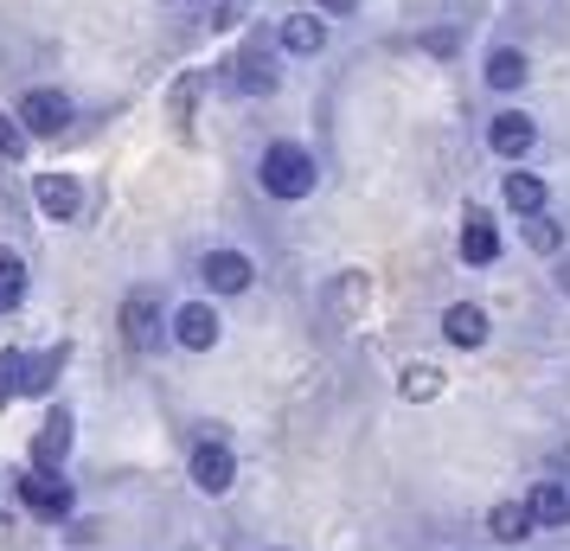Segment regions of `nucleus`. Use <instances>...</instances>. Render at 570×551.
Segmentation results:
<instances>
[{
  "label": "nucleus",
  "instance_id": "obj_1",
  "mask_svg": "<svg viewBox=\"0 0 570 551\" xmlns=\"http://www.w3.org/2000/svg\"><path fill=\"white\" fill-rule=\"evenodd\" d=\"M257 180H263L269 199H308L314 193V155L302 141H276V148H263Z\"/></svg>",
  "mask_w": 570,
  "mask_h": 551
},
{
  "label": "nucleus",
  "instance_id": "obj_2",
  "mask_svg": "<svg viewBox=\"0 0 570 551\" xmlns=\"http://www.w3.org/2000/svg\"><path fill=\"white\" fill-rule=\"evenodd\" d=\"M0 366L13 372V392L46 397V392L58 385V366H65V346H52V353H7Z\"/></svg>",
  "mask_w": 570,
  "mask_h": 551
},
{
  "label": "nucleus",
  "instance_id": "obj_3",
  "mask_svg": "<svg viewBox=\"0 0 570 551\" xmlns=\"http://www.w3.org/2000/svg\"><path fill=\"white\" fill-rule=\"evenodd\" d=\"M20 129L27 135H65L71 129V97H65V90H27V97H20Z\"/></svg>",
  "mask_w": 570,
  "mask_h": 551
},
{
  "label": "nucleus",
  "instance_id": "obj_4",
  "mask_svg": "<svg viewBox=\"0 0 570 551\" xmlns=\"http://www.w3.org/2000/svg\"><path fill=\"white\" fill-rule=\"evenodd\" d=\"M20 500H27L39 520H65V513H71V481L58 469H32L27 481H20Z\"/></svg>",
  "mask_w": 570,
  "mask_h": 551
},
{
  "label": "nucleus",
  "instance_id": "obj_5",
  "mask_svg": "<svg viewBox=\"0 0 570 551\" xmlns=\"http://www.w3.org/2000/svg\"><path fill=\"white\" fill-rule=\"evenodd\" d=\"M32 206L46 211L52 225H71L83 211V186L71 180V174H39V180H32Z\"/></svg>",
  "mask_w": 570,
  "mask_h": 551
},
{
  "label": "nucleus",
  "instance_id": "obj_6",
  "mask_svg": "<svg viewBox=\"0 0 570 551\" xmlns=\"http://www.w3.org/2000/svg\"><path fill=\"white\" fill-rule=\"evenodd\" d=\"M122 341L135 346V353H155L160 341H167V327H160V308L148 289H135L129 302H122Z\"/></svg>",
  "mask_w": 570,
  "mask_h": 551
},
{
  "label": "nucleus",
  "instance_id": "obj_7",
  "mask_svg": "<svg viewBox=\"0 0 570 551\" xmlns=\"http://www.w3.org/2000/svg\"><path fill=\"white\" fill-rule=\"evenodd\" d=\"M276 78H283V71H276V52H269L263 39H250V46L237 52V65H232V83L244 90V97H269Z\"/></svg>",
  "mask_w": 570,
  "mask_h": 551
},
{
  "label": "nucleus",
  "instance_id": "obj_8",
  "mask_svg": "<svg viewBox=\"0 0 570 551\" xmlns=\"http://www.w3.org/2000/svg\"><path fill=\"white\" fill-rule=\"evenodd\" d=\"M232 481H237V462H232V449L225 443H199L193 449V488L199 494H232Z\"/></svg>",
  "mask_w": 570,
  "mask_h": 551
},
{
  "label": "nucleus",
  "instance_id": "obj_9",
  "mask_svg": "<svg viewBox=\"0 0 570 551\" xmlns=\"http://www.w3.org/2000/svg\"><path fill=\"white\" fill-rule=\"evenodd\" d=\"M199 276H206V289H212V295H237V289H250L257 263L244 257V250H212V257L199 263Z\"/></svg>",
  "mask_w": 570,
  "mask_h": 551
},
{
  "label": "nucleus",
  "instance_id": "obj_10",
  "mask_svg": "<svg viewBox=\"0 0 570 551\" xmlns=\"http://www.w3.org/2000/svg\"><path fill=\"white\" fill-rule=\"evenodd\" d=\"M218 308H206V302H186L180 315H174V341L186 346V353H212L218 346Z\"/></svg>",
  "mask_w": 570,
  "mask_h": 551
},
{
  "label": "nucleus",
  "instance_id": "obj_11",
  "mask_svg": "<svg viewBox=\"0 0 570 551\" xmlns=\"http://www.w3.org/2000/svg\"><path fill=\"white\" fill-rule=\"evenodd\" d=\"M532 135H539V129H532V116H519V109H500V116L488 122V148H493L500 160H519L525 148H532Z\"/></svg>",
  "mask_w": 570,
  "mask_h": 551
},
{
  "label": "nucleus",
  "instance_id": "obj_12",
  "mask_svg": "<svg viewBox=\"0 0 570 551\" xmlns=\"http://www.w3.org/2000/svg\"><path fill=\"white\" fill-rule=\"evenodd\" d=\"M71 449V411H46V423L32 430V469H58Z\"/></svg>",
  "mask_w": 570,
  "mask_h": 551
},
{
  "label": "nucleus",
  "instance_id": "obj_13",
  "mask_svg": "<svg viewBox=\"0 0 570 551\" xmlns=\"http://www.w3.org/2000/svg\"><path fill=\"white\" fill-rule=\"evenodd\" d=\"M493 257H500V225H493L488 211H468V225H462V263L488 269Z\"/></svg>",
  "mask_w": 570,
  "mask_h": 551
},
{
  "label": "nucleus",
  "instance_id": "obj_14",
  "mask_svg": "<svg viewBox=\"0 0 570 551\" xmlns=\"http://www.w3.org/2000/svg\"><path fill=\"white\" fill-rule=\"evenodd\" d=\"M525 506H532V525H539V532H564L570 525V494L558 488V481H539Z\"/></svg>",
  "mask_w": 570,
  "mask_h": 551
},
{
  "label": "nucleus",
  "instance_id": "obj_15",
  "mask_svg": "<svg viewBox=\"0 0 570 551\" xmlns=\"http://www.w3.org/2000/svg\"><path fill=\"white\" fill-rule=\"evenodd\" d=\"M488 532L500 539V545H519V539H532L539 525H532V506H525V500H500V506L488 513Z\"/></svg>",
  "mask_w": 570,
  "mask_h": 551
},
{
  "label": "nucleus",
  "instance_id": "obj_16",
  "mask_svg": "<svg viewBox=\"0 0 570 551\" xmlns=\"http://www.w3.org/2000/svg\"><path fill=\"white\" fill-rule=\"evenodd\" d=\"M442 334H449L455 346H481L488 341V315H481L474 302H455V308L442 315Z\"/></svg>",
  "mask_w": 570,
  "mask_h": 551
},
{
  "label": "nucleus",
  "instance_id": "obj_17",
  "mask_svg": "<svg viewBox=\"0 0 570 551\" xmlns=\"http://www.w3.org/2000/svg\"><path fill=\"white\" fill-rule=\"evenodd\" d=\"M544 199H551V186H544L539 174H507V206H513L519 218H539Z\"/></svg>",
  "mask_w": 570,
  "mask_h": 551
},
{
  "label": "nucleus",
  "instance_id": "obj_18",
  "mask_svg": "<svg viewBox=\"0 0 570 551\" xmlns=\"http://www.w3.org/2000/svg\"><path fill=\"white\" fill-rule=\"evenodd\" d=\"M321 46H327V27H321L314 13H295V20H283V52L308 58V52H321Z\"/></svg>",
  "mask_w": 570,
  "mask_h": 551
},
{
  "label": "nucleus",
  "instance_id": "obj_19",
  "mask_svg": "<svg viewBox=\"0 0 570 551\" xmlns=\"http://www.w3.org/2000/svg\"><path fill=\"white\" fill-rule=\"evenodd\" d=\"M525 78H532V65H525V52H513V46H500V52L488 58V83L493 90H519Z\"/></svg>",
  "mask_w": 570,
  "mask_h": 551
},
{
  "label": "nucleus",
  "instance_id": "obj_20",
  "mask_svg": "<svg viewBox=\"0 0 570 551\" xmlns=\"http://www.w3.org/2000/svg\"><path fill=\"white\" fill-rule=\"evenodd\" d=\"M20 295H27V263H20V250L0 244V315L20 308Z\"/></svg>",
  "mask_w": 570,
  "mask_h": 551
},
{
  "label": "nucleus",
  "instance_id": "obj_21",
  "mask_svg": "<svg viewBox=\"0 0 570 551\" xmlns=\"http://www.w3.org/2000/svg\"><path fill=\"white\" fill-rule=\"evenodd\" d=\"M397 392L416 397V404H430V397L442 392V372L436 366H404V378H397Z\"/></svg>",
  "mask_w": 570,
  "mask_h": 551
},
{
  "label": "nucleus",
  "instance_id": "obj_22",
  "mask_svg": "<svg viewBox=\"0 0 570 551\" xmlns=\"http://www.w3.org/2000/svg\"><path fill=\"white\" fill-rule=\"evenodd\" d=\"M525 244H532V250H539V257H551V250H558V244H564V225H551V218H525Z\"/></svg>",
  "mask_w": 570,
  "mask_h": 551
},
{
  "label": "nucleus",
  "instance_id": "obj_23",
  "mask_svg": "<svg viewBox=\"0 0 570 551\" xmlns=\"http://www.w3.org/2000/svg\"><path fill=\"white\" fill-rule=\"evenodd\" d=\"M199 90H206V78H199V71H186L180 83H174V122H193V104H199Z\"/></svg>",
  "mask_w": 570,
  "mask_h": 551
},
{
  "label": "nucleus",
  "instance_id": "obj_24",
  "mask_svg": "<svg viewBox=\"0 0 570 551\" xmlns=\"http://www.w3.org/2000/svg\"><path fill=\"white\" fill-rule=\"evenodd\" d=\"M27 141L32 135L20 129V116H0V160H20L27 155Z\"/></svg>",
  "mask_w": 570,
  "mask_h": 551
},
{
  "label": "nucleus",
  "instance_id": "obj_25",
  "mask_svg": "<svg viewBox=\"0 0 570 551\" xmlns=\"http://www.w3.org/2000/svg\"><path fill=\"white\" fill-rule=\"evenodd\" d=\"M360 302H365V283H360V276H353V283H340V289H334V308H360Z\"/></svg>",
  "mask_w": 570,
  "mask_h": 551
},
{
  "label": "nucleus",
  "instance_id": "obj_26",
  "mask_svg": "<svg viewBox=\"0 0 570 551\" xmlns=\"http://www.w3.org/2000/svg\"><path fill=\"white\" fill-rule=\"evenodd\" d=\"M321 7H327V13H353V7H360V0H321Z\"/></svg>",
  "mask_w": 570,
  "mask_h": 551
},
{
  "label": "nucleus",
  "instance_id": "obj_27",
  "mask_svg": "<svg viewBox=\"0 0 570 551\" xmlns=\"http://www.w3.org/2000/svg\"><path fill=\"white\" fill-rule=\"evenodd\" d=\"M7 397H13V372L0 366V404H7Z\"/></svg>",
  "mask_w": 570,
  "mask_h": 551
},
{
  "label": "nucleus",
  "instance_id": "obj_28",
  "mask_svg": "<svg viewBox=\"0 0 570 551\" xmlns=\"http://www.w3.org/2000/svg\"><path fill=\"white\" fill-rule=\"evenodd\" d=\"M232 7H244V0H225V20H232Z\"/></svg>",
  "mask_w": 570,
  "mask_h": 551
},
{
  "label": "nucleus",
  "instance_id": "obj_29",
  "mask_svg": "<svg viewBox=\"0 0 570 551\" xmlns=\"http://www.w3.org/2000/svg\"><path fill=\"white\" fill-rule=\"evenodd\" d=\"M564 289H570V263H564Z\"/></svg>",
  "mask_w": 570,
  "mask_h": 551
}]
</instances>
